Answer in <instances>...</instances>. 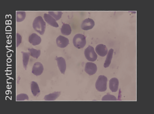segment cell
Masks as SVG:
<instances>
[{
  "label": "cell",
  "mask_w": 154,
  "mask_h": 114,
  "mask_svg": "<svg viewBox=\"0 0 154 114\" xmlns=\"http://www.w3.org/2000/svg\"><path fill=\"white\" fill-rule=\"evenodd\" d=\"M44 18L45 21L50 25L55 27H59V25L56 22V20L50 14H44Z\"/></svg>",
  "instance_id": "30bf717a"
},
{
  "label": "cell",
  "mask_w": 154,
  "mask_h": 114,
  "mask_svg": "<svg viewBox=\"0 0 154 114\" xmlns=\"http://www.w3.org/2000/svg\"><path fill=\"white\" fill-rule=\"evenodd\" d=\"M73 43L76 48L79 49L83 48L86 44V38L83 34H77L73 39Z\"/></svg>",
  "instance_id": "3957f363"
},
{
  "label": "cell",
  "mask_w": 154,
  "mask_h": 114,
  "mask_svg": "<svg viewBox=\"0 0 154 114\" xmlns=\"http://www.w3.org/2000/svg\"><path fill=\"white\" fill-rule=\"evenodd\" d=\"M95 51L101 57H104L107 54V48L105 45L100 44L97 45L95 48Z\"/></svg>",
  "instance_id": "8fae6325"
},
{
  "label": "cell",
  "mask_w": 154,
  "mask_h": 114,
  "mask_svg": "<svg viewBox=\"0 0 154 114\" xmlns=\"http://www.w3.org/2000/svg\"><path fill=\"white\" fill-rule=\"evenodd\" d=\"M26 14L24 11H18L16 12V20L17 22H21L25 19Z\"/></svg>",
  "instance_id": "d6986e66"
},
{
  "label": "cell",
  "mask_w": 154,
  "mask_h": 114,
  "mask_svg": "<svg viewBox=\"0 0 154 114\" xmlns=\"http://www.w3.org/2000/svg\"><path fill=\"white\" fill-rule=\"evenodd\" d=\"M84 54L85 58L89 61H94L97 57V55L95 53L94 48L90 45H89L85 49Z\"/></svg>",
  "instance_id": "277c9868"
},
{
  "label": "cell",
  "mask_w": 154,
  "mask_h": 114,
  "mask_svg": "<svg viewBox=\"0 0 154 114\" xmlns=\"http://www.w3.org/2000/svg\"><path fill=\"white\" fill-rule=\"evenodd\" d=\"M28 50L29 52L30 55L35 58L37 59L40 55L41 51L39 50L33 48H28Z\"/></svg>",
  "instance_id": "ffe728a7"
},
{
  "label": "cell",
  "mask_w": 154,
  "mask_h": 114,
  "mask_svg": "<svg viewBox=\"0 0 154 114\" xmlns=\"http://www.w3.org/2000/svg\"><path fill=\"white\" fill-rule=\"evenodd\" d=\"M29 98L28 96L25 94H20L16 96V100L17 101H24L28 100Z\"/></svg>",
  "instance_id": "7402d4cb"
},
{
  "label": "cell",
  "mask_w": 154,
  "mask_h": 114,
  "mask_svg": "<svg viewBox=\"0 0 154 114\" xmlns=\"http://www.w3.org/2000/svg\"><path fill=\"white\" fill-rule=\"evenodd\" d=\"M60 94V92H54L48 95L45 96L44 99L46 101L55 100Z\"/></svg>",
  "instance_id": "5bb4252c"
},
{
  "label": "cell",
  "mask_w": 154,
  "mask_h": 114,
  "mask_svg": "<svg viewBox=\"0 0 154 114\" xmlns=\"http://www.w3.org/2000/svg\"><path fill=\"white\" fill-rule=\"evenodd\" d=\"M29 41L34 46L38 45L41 42V37L35 33L31 34L29 37Z\"/></svg>",
  "instance_id": "7c38bea8"
},
{
  "label": "cell",
  "mask_w": 154,
  "mask_h": 114,
  "mask_svg": "<svg viewBox=\"0 0 154 114\" xmlns=\"http://www.w3.org/2000/svg\"><path fill=\"white\" fill-rule=\"evenodd\" d=\"M58 68L61 72L63 74L66 68V65L65 59L62 57H57L56 58Z\"/></svg>",
  "instance_id": "9c48e42d"
},
{
  "label": "cell",
  "mask_w": 154,
  "mask_h": 114,
  "mask_svg": "<svg viewBox=\"0 0 154 114\" xmlns=\"http://www.w3.org/2000/svg\"><path fill=\"white\" fill-rule=\"evenodd\" d=\"M107 79L103 75L99 76L95 83L96 89L100 92H104L107 89Z\"/></svg>",
  "instance_id": "7a4b0ae2"
},
{
  "label": "cell",
  "mask_w": 154,
  "mask_h": 114,
  "mask_svg": "<svg viewBox=\"0 0 154 114\" xmlns=\"http://www.w3.org/2000/svg\"><path fill=\"white\" fill-rule=\"evenodd\" d=\"M44 68L42 64L39 62H35L33 65L32 72L36 76L40 75L43 72Z\"/></svg>",
  "instance_id": "52a82bcc"
},
{
  "label": "cell",
  "mask_w": 154,
  "mask_h": 114,
  "mask_svg": "<svg viewBox=\"0 0 154 114\" xmlns=\"http://www.w3.org/2000/svg\"><path fill=\"white\" fill-rule=\"evenodd\" d=\"M113 51L114 50L112 48L109 50L103 65L105 68H107L109 66L112 57Z\"/></svg>",
  "instance_id": "e0dca14e"
},
{
  "label": "cell",
  "mask_w": 154,
  "mask_h": 114,
  "mask_svg": "<svg viewBox=\"0 0 154 114\" xmlns=\"http://www.w3.org/2000/svg\"><path fill=\"white\" fill-rule=\"evenodd\" d=\"M102 100H116V97L114 95L107 94L104 96L102 98Z\"/></svg>",
  "instance_id": "603a6c76"
},
{
  "label": "cell",
  "mask_w": 154,
  "mask_h": 114,
  "mask_svg": "<svg viewBox=\"0 0 154 114\" xmlns=\"http://www.w3.org/2000/svg\"><path fill=\"white\" fill-rule=\"evenodd\" d=\"M23 55V66L25 70L26 69L27 66L28 64L30 54L28 52H22Z\"/></svg>",
  "instance_id": "ac0fdd59"
},
{
  "label": "cell",
  "mask_w": 154,
  "mask_h": 114,
  "mask_svg": "<svg viewBox=\"0 0 154 114\" xmlns=\"http://www.w3.org/2000/svg\"><path fill=\"white\" fill-rule=\"evenodd\" d=\"M95 25L93 20L91 18H88L84 20L81 24L82 29L85 30H87L92 29Z\"/></svg>",
  "instance_id": "8992f818"
},
{
  "label": "cell",
  "mask_w": 154,
  "mask_h": 114,
  "mask_svg": "<svg viewBox=\"0 0 154 114\" xmlns=\"http://www.w3.org/2000/svg\"><path fill=\"white\" fill-rule=\"evenodd\" d=\"M49 14L52 16L56 20H59L61 17L62 12L61 11H50L48 12Z\"/></svg>",
  "instance_id": "44dd1931"
},
{
  "label": "cell",
  "mask_w": 154,
  "mask_h": 114,
  "mask_svg": "<svg viewBox=\"0 0 154 114\" xmlns=\"http://www.w3.org/2000/svg\"><path fill=\"white\" fill-rule=\"evenodd\" d=\"M46 23L40 16L36 17L34 20L32 26L34 29L40 35H43L45 31Z\"/></svg>",
  "instance_id": "6da1fadb"
},
{
  "label": "cell",
  "mask_w": 154,
  "mask_h": 114,
  "mask_svg": "<svg viewBox=\"0 0 154 114\" xmlns=\"http://www.w3.org/2000/svg\"><path fill=\"white\" fill-rule=\"evenodd\" d=\"M60 31L63 35H68L71 34L72 30L69 24L64 23L61 27Z\"/></svg>",
  "instance_id": "2e32d148"
},
{
  "label": "cell",
  "mask_w": 154,
  "mask_h": 114,
  "mask_svg": "<svg viewBox=\"0 0 154 114\" xmlns=\"http://www.w3.org/2000/svg\"><path fill=\"white\" fill-rule=\"evenodd\" d=\"M56 42L58 47L60 48H64L68 45L69 41L67 38L60 35L57 38Z\"/></svg>",
  "instance_id": "ba28073f"
},
{
  "label": "cell",
  "mask_w": 154,
  "mask_h": 114,
  "mask_svg": "<svg viewBox=\"0 0 154 114\" xmlns=\"http://www.w3.org/2000/svg\"><path fill=\"white\" fill-rule=\"evenodd\" d=\"M22 37L18 33H16V47H18L21 42Z\"/></svg>",
  "instance_id": "cb8c5ba5"
},
{
  "label": "cell",
  "mask_w": 154,
  "mask_h": 114,
  "mask_svg": "<svg viewBox=\"0 0 154 114\" xmlns=\"http://www.w3.org/2000/svg\"><path fill=\"white\" fill-rule=\"evenodd\" d=\"M97 70V65L95 63L90 62H87L85 65V71L89 75L95 74Z\"/></svg>",
  "instance_id": "5b68a950"
},
{
  "label": "cell",
  "mask_w": 154,
  "mask_h": 114,
  "mask_svg": "<svg viewBox=\"0 0 154 114\" xmlns=\"http://www.w3.org/2000/svg\"><path fill=\"white\" fill-rule=\"evenodd\" d=\"M119 85V81L116 78H112L109 81V88L112 92H116L118 91Z\"/></svg>",
  "instance_id": "4fadbf2b"
},
{
  "label": "cell",
  "mask_w": 154,
  "mask_h": 114,
  "mask_svg": "<svg viewBox=\"0 0 154 114\" xmlns=\"http://www.w3.org/2000/svg\"><path fill=\"white\" fill-rule=\"evenodd\" d=\"M31 92L34 96L38 95L40 92V90L37 83L34 81H32L31 84Z\"/></svg>",
  "instance_id": "9a60e30c"
}]
</instances>
